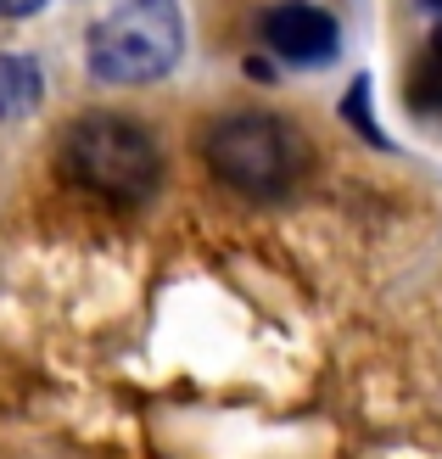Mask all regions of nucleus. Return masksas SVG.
Wrapping results in <instances>:
<instances>
[{
    "label": "nucleus",
    "instance_id": "nucleus-1",
    "mask_svg": "<svg viewBox=\"0 0 442 459\" xmlns=\"http://www.w3.org/2000/svg\"><path fill=\"white\" fill-rule=\"evenodd\" d=\"M56 169L74 191L112 202V208H146L162 186L157 134L134 118H118V112H84L79 124H67Z\"/></svg>",
    "mask_w": 442,
    "mask_h": 459
},
{
    "label": "nucleus",
    "instance_id": "nucleus-2",
    "mask_svg": "<svg viewBox=\"0 0 442 459\" xmlns=\"http://www.w3.org/2000/svg\"><path fill=\"white\" fill-rule=\"evenodd\" d=\"M202 157L219 186L252 202H281L308 174V141L274 112H230L207 129Z\"/></svg>",
    "mask_w": 442,
    "mask_h": 459
},
{
    "label": "nucleus",
    "instance_id": "nucleus-3",
    "mask_svg": "<svg viewBox=\"0 0 442 459\" xmlns=\"http://www.w3.org/2000/svg\"><path fill=\"white\" fill-rule=\"evenodd\" d=\"M90 74L101 84H157L185 62V17L179 0H129L112 17H101L84 39Z\"/></svg>",
    "mask_w": 442,
    "mask_h": 459
},
{
    "label": "nucleus",
    "instance_id": "nucleus-4",
    "mask_svg": "<svg viewBox=\"0 0 442 459\" xmlns=\"http://www.w3.org/2000/svg\"><path fill=\"white\" fill-rule=\"evenodd\" d=\"M264 39H269V51L291 62V67H325V62H336L342 51V29H336V17L314 6V0H281V6H269L264 12Z\"/></svg>",
    "mask_w": 442,
    "mask_h": 459
},
{
    "label": "nucleus",
    "instance_id": "nucleus-5",
    "mask_svg": "<svg viewBox=\"0 0 442 459\" xmlns=\"http://www.w3.org/2000/svg\"><path fill=\"white\" fill-rule=\"evenodd\" d=\"M45 96L39 62L29 51H0V118H29Z\"/></svg>",
    "mask_w": 442,
    "mask_h": 459
},
{
    "label": "nucleus",
    "instance_id": "nucleus-6",
    "mask_svg": "<svg viewBox=\"0 0 442 459\" xmlns=\"http://www.w3.org/2000/svg\"><path fill=\"white\" fill-rule=\"evenodd\" d=\"M342 112H347V124H353L359 134H369V146H392L386 134H381V124H376V112H369V79H353L347 84V96H342Z\"/></svg>",
    "mask_w": 442,
    "mask_h": 459
},
{
    "label": "nucleus",
    "instance_id": "nucleus-7",
    "mask_svg": "<svg viewBox=\"0 0 442 459\" xmlns=\"http://www.w3.org/2000/svg\"><path fill=\"white\" fill-rule=\"evenodd\" d=\"M403 96L420 107V112H442V62L426 56L420 67H414V79L403 84Z\"/></svg>",
    "mask_w": 442,
    "mask_h": 459
},
{
    "label": "nucleus",
    "instance_id": "nucleus-8",
    "mask_svg": "<svg viewBox=\"0 0 442 459\" xmlns=\"http://www.w3.org/2000/svg\"><path fill=\"white\" fill-rule=\"evenodd\" d=\"M45 6V0H0V22H22V17H34Z\"/></svg>",
    "mask_w": 442,
    "mask_h": 459
},
{
    "label": "nucleus",
    "instance_id": "nucleus-9",
    "mask_svg": "<svg viewBox=\"0 0 442 459\" xmlns=\"http://www.w3.org/2000/svg\"><path fill=\"white\" fill-rule=\"evenodd\" d=\"M431 56L442 62V22H437V34H431Z\"/></svg>",
    "mask_w": 442,
    "mask_h": 459
},
{
    "label": "nucleus",
    "instance_id": "nucleus-10",
    "mask_svg": "<svg viewBox=\"0 0 442 459\" xmlns=\"http://www.w3.org/2000/svg\"><path fill=\"white\" fill-rule=\"evenodd\" d=\"M420 6H426V12H437V17H442V0H420Z\"/></svg>",
    "mask_w": 442,
    "mask_h": 459
}]
</instances>
